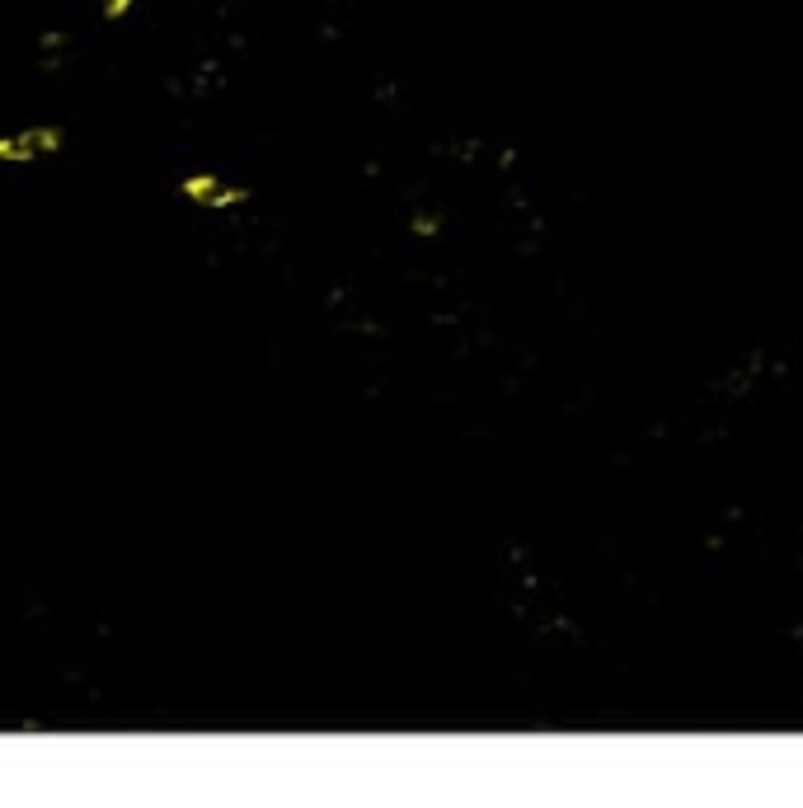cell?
Listing matches in <instances>:
<instances>
[{"label": "cell", "mask_w": 803, "mask_h": 808, "mask_svg": "<svg viewBox=\"0 0 803 808\" xmlns=\"http://www.w3.org/2000/svg\"><path fill=\"white\" fill-rule=\"evenodd\" d=\"M62 151V127H24V132H0V160L5 165H33L38 156Z\"/></svg>", "instance_id": "1"}, {"label": "cell", "mask_w": 803, "mask_h": 808, "mask_svg": "<svg viewBox=\"0 0 803 808\" xmlns=\"http://www.w3.org/2000/svg\"><path fill=\"white\" fill-rule=\"evenodd\" d=\"M184 198L217 212V207H235V202H245V188H235V184H226V179H217L212 170H202V174H188L184 179Z\"/></svg>", "instance_id": "2"}, {"label": "cell", "mask_w": 803, "mask_h": 808, "mask_svg": "<svg viewBox=\"0 0 803 808\" xmlns=\"http://www.w3.org/2000/svg\"><path fill=\"white\" fill-rule=\"evenodd\" d=\"M99 5V19L104 24H123V19H132V10H137L141 0H94Z\"/></svg>", "instance_id": "3"}]
</instances>
